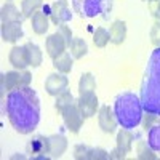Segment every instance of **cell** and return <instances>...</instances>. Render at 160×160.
Instances as JSON below:
<instances>
[{
    "instance_id": "1",
    "label": "cell",
    "mask_w": 160,
    "mask_h": 160,
    "mask_svg": "<svg viewBox=\"0 0 160 160\" xmlns=\"http://www.w3.org/2000/svg\"><path fill=\"white\" fill-rule=\"evenodd\" d=\"M5 111L11 127L21 135H29L38 127L40 99L31 87H21L8 91Z\"/></svg>"
},
{
    "instance_id": "2",
    "label": "cell",
    "mask_w": 160,
    "mask_h": 160,
    "mask_svg": "<svg viewBox=\"0 0 160 160\" xmlns=\"http://www.w3.org/2000/svg\"><path fill=\"white\" fill-rule=\"evenodd\" d=\"M139 99L144 112L160 117V47L149 56L141 82Z\"/></svg>"
},
{
    "instance_id": "3",
    "label": "cell",
    "mask_w": 160,
    "mask_h": 160,
    "mask_svg": "<svg viewBox=\"0 0 160 160\" xmlns=\"http://www.w3.org/2000/svg\"><path fill=\"white\" fill-rule=\"evenodd\" d=\"M114 114L117 117L118 125L122 128L133 130L136 128L144 117V109L138 95L131 91H125L122 95H118L114 102Z\"/></svg>"
},
{
    "instance_id": "4",
    "label": "cell",
    "mask_w": 160,
    "mask_h": 160,
    "mask_svg": "<svg viewBox=\"0 0 160 160\" xmlns=\"http://www.w3.org/2000/svg\"><path fill=\"white\" fill-rule=\"evenodd\" d=\"M74 13L80 18H96L109 19L114 0H71Z\"/></svg>"
},
{
    "instance_id": "5",
    "label": "cell",
    "mask_w": 160,
    "mask_h": 160,
    "mask_svg": "<svg viewBox=\"0 0 160 160\" xmlns=\"http://www.w3.org/2000/svg\"><path fill=\"white\" fill-rule=\"evenodd\" d=\"M32 82V74L28 71H11L2 74V95H5V90L11 91L15 88L29 87Z\"/></svg>"
},
{
    "instance_id": "6",
    "label": "cell",
    "mask_w": 160,
    "mask_h": 160,
    "mask_svg": "<svg viewBox=\"0 0 160 160\" xmlns=\"http://www.w3.org/2000/svg\"><path fill=\"white\" fill-rule=\"evenodd\" d=\"M61 115H62L66 128H68L71 133H78L80 131L85 118H83L82 112H80V109H78L77 101L71 102L69 106H66V108L61 111Z\"/></svg>"
},
{
    "instance_id": "7",
    "label": "cell",
    "mask_w": 160,
    "mask_h": 160,
    "mask_svg": "<svg viewBox=\"0 0 160 160\" xmlns=\"http://www.w3.org/2000/svg\"><path fill=\"white\" fill-rule=\"evenodd\" d=\"M68 85H69L68 75L62 72H53L45 80V91L51 96H58L62 91L68 90Z\"/></svg>"
},
{
    "instance_id": "8",
    "label": "cell",
    "mask_w": 160,
    "mask_h": 160,
    "mask_svg": "<svg viewBox=\"0 0 160 160\" xmlns=\"http://www.w3.org/2000/svg\"><path fill=\"white\" fill-rule=\"evenodd\" d=\"M50 18L56 26L66 24L72 19V13L69 10L68 0H55L50 7Z\"/></svg>"
},
{
    "instance_id": "9",
    "label": "cell",
    "mask_w": 160,
    "mask_h": 160,
    "mask_svg": "<svg viewBox=\"0 0 160 160\" xmlns=\"http://www.w3.org/2000/svg\"><path fill=\"white\" fill-rule=\"evenodd\" d=\"M74 157L77 160H106L109 152L101 148H90L87 144H77L74 148Z\"/></svg>"
},
{
    "instance_id": "10",
    "label": "cell",
    "mask_w": 160,
    "mask_h": 160,
    "mask_svg": "<svg viewBox=\"0 0 160 160\" xmlns=\"http://www.w3.org/2000/svg\"><path fill=\"white\" fill-rule=\"evenodd\" d=\"M77 106L80 112H82L83 118H90L96 114L98 111V106H99V101H98V96L95 91L91 93H83V95H80L78 99H77Z\"/></svg>"
},
{
    "instance_id": "11",
    "label": "cell",
    "mask_w": 160,
    "mask_h": 160,
    "mask_svg": "<svg viewBox=\"0 0 160 160\" xmlns=\"http://www.w3.org/2000/svg\"><path fill=\"white\" fill-rule=\"evenodd\" d=\"M45 48H47L48 56H50L51 59H55V58H58L59 55H62V53L66 51V48H69V43H68V40H66V38L56 31L55 34L48 35L47 42H45Z\"/></svg>"
},
{
    "instance_id": "12",
    "label": "cell",
    "mask_w": 160,
    "mask_h": 160,
    "mask_svg": "<svg viewBox=\"0 0 160 160\" xmlns=\"http://www.w3.org/2000/svg\"><path fill=\"white\" fill-rule=\"evenodd\" d=\"M98 125L104 133H114L117 130V117L114 114V109H111L109 106H101L98 111Z\"/></svg>"
},
{
    "instance_id": "13",
    "label": "cell",
    "mask_w": 160,
    "mask_h": 160,
    "mask_svg": "<svg viewBox=\"0 0 160 160\" xmlns=\"http://www.w3.org/2000/svg\"><path fill=\"white\" fill-rule=\"evenodd\" d=\"M48 151H50V144H48V138H45V136H35L28 144V152L31 154V157L34 160L51 158L50 155H45V154H48Z\"/></svg>"
},
{
    "instance_id": "14",
    "label": "cell",
    "mask_w": 160,
    "mask_h": 160,
    "mask_svg": "<svg viewBox=\"0 0 160 160\" xmlns=\"http://www.w3.org/2000/svg\"><path fill=\"white\" fill-rule=\"evenodd\" d=\"M8 61L10 64L13 66L15 69L18 71H24L28 66H31L29 62V53H28V48H26V45L22 47H13L10 55H8Z\"/></svg>"
},
{
    "instance_id": "15",
    "label": "cell",
    "mask_w": 160,
    "mask_h": 160,
    "mask_svg": "<svg viewBox=\"0 0 160 160\" xmlns=\"http://www.w3.org/2000/svg\"><path fill=\"white\" fill-rule=\"evenodd\" d=\"M48 144H50L48 155H50L51 158L61 157V155L66 152V149H68V139H66V136L61 135V133L48 136Z\"/></svg>"
},
{
    "instance_id": "16",
    "label": "cell",
    "mask_w": 160,
    "mask_h": 160,
    "mask_svg": "<svg viewBox=\"0 0 160 160\" xmlns=\"http://www.w3.org/2000/svg\"><path fill=\"white\" fill-rule=\"evenodd\" d=\"M22 22L15 21V22H5L2 24V38L8 43H15L16 40L22 37Z\"/></svg>"
},
{
    "instance_id": "17",
    "label": "cell",
    "mask_w": 160,
    "mask_h": 160,
    "mask_svg": "<svg viewBox=\"0 0 160 160\" xmlns=\"http://www.w3.org/2000/svg\"><path fill=\"white\" fill-rule=\"evenodd\" d=\"M133 141H135V135L131 133V130H127V128H122L118 133H117V151L122 154V157L125 158L127 154L131 151L133 148Z\"/></svg>"
},
{
    "instance_id": "18",
    "label": "cell",
    "mask_w": 160,
    "mask_h": 160,
    "mask_svg": "<svg viewBox=\"0 0 160 160\" xmlns=\"http://www.w3.org/2000/svg\"><path fill=\"white\" fill-rule=\"evenodd\" d=\"M127 38V24L125 21H114L109 28V40L114 45H122Z\"/></svg>"
},
{
    "instance_id": "19",
    "label": "cell",
    "mask_w": 160,
    "mask_h": 160,
    "mask_svg": "<svg viewBox=\"0 0 160 160\" xmlns=\"http://www.w3.org/2000/svg\"><path fill=\"white\" fill-rule=\"evenodd\" d=\"M24 18H26V16L22 15V11H19L13 3H5V5L2 7V13H0L2 24H5V22H15V21L22 22Z\"/></svg>"
},
{
    "instance_id": "20",
    "label": "cell",
    "mask_w": 160,
    "mask_h": 160,
    "mask_svg": "<svg viewBox=\"0 0 160 160\" xmlns=\"http://www.w3.org/2000/svg\"><path fill=\"white\" fill-rule=\"evenodd\" d=\"M72 55L69 51H64L62 55H59L58 58L53 59V66H55V69L58 72H62V74H69L72 71Z\"/></svg>"
},
{
    "instance_id": "21",
    "label": "cell",
    "mask_w": 160,
    "mask_h": 160,
    "mask_svg": "<svg viewBox=\"0 0 160 160\" xmlns=\"http://www.w3.org/2000/svg\"><path fill=\"white\" fill-rule=\"evenodd\" d=\"M31 21H32V31L35 34H38V35H43L48 31V28H50L48 16L45 15V13H42V11H37L35 15L31 18Z\"/></svg>"
},
{
    "instance_id": "22",
    "label": "cell",
    "mask_w": 160,
    "mask_h": 160,
    "mask_svg": "<svg viewBox=\"0 0 160 160\" xmlns=\"http://www.w3.org/2000/svg\"><path fill=\"white\" fill-rule=\"evenodd\" d=\"M69 53L72 55L74 59H82L87 56L88 53V45L83 38H72V42L69 43Z\"/></svg>"
},
{
    "instance_id": "23",
    "label": "cell",
    "mask_w": 160,
    "mask_h": 160,
    "mask_svg": "<svg viewBox=\"0 0 160 160\" xmlns=\"http://www.w3.org/2000/svg\"><path fill=\"white\" fill-rule=\"evenodd\" d=\"M96 90V78L91 72H85L80 77L78 82V95H83V93H91Z\"/></svg>"
},
{
    "instance_id": "24",
    "label": "cell",
    "mask_w": 160,
    "mask_h": 160,
    "mask_svg": "<svg viewBox=\"0 0 160 160\" xmlns=\"http://www.w3.org/2000/svg\"><path fill=\"white\" fill-rule=\"evenodd\" d=\"M26 48H28V53H29V62L32 68H38L42 64V59H43V55H42V50L38 48V45L32 43V42H28L26 43Z\"/></svg>"
},
{
    "instance_id": "25",
    "label": "cell",
    "mask_w": 160,
    "mask_h": 160,
    "mask_svg": "<svg viewBox=\"0 0 160 160\" xmlns=\"http://www.w3.org/2000/svg\"><path fill=\"white\" fill-rule=\"evenodd\" d=\"M43 0H22L21 3V11L26 18H32L35 13L42 8Z\"/></svg>"
},
{
    "instance_id": "26",
    "label": "cell",
    "mask_w": 160,
    "mask_h": 160,
    "mask_svg": "<svg viewBox=\"0 0 160 160\" xmlns=\"http://www.w3.org/2000/svg\"><path fill=\"white\" fill-rule=\"evenodd\" d=\"M148 142H149V146H151L155 152H160V123L152 125V127L149 128Z\"/></svg>"
},
{
    "instance_id": "27",
    "label": "cell",
    "mask_w": 160,
    "mask_h": 160,
    "mask_svg": "<svg viewBox=\"0 0 160 160\" xmlns=\"http://www.w3.org/2000/svg\"><path fill=\"white\" fill-rule=\"evenodd\" d=\"M136 151H138V158H141V160H146V158L155 160V158H157V155L154 154L155 151L149 146V142H146V141H139V142H138Z\"/></svg>"
},
{
    "instance_id": "28",
    "label": "cell",
    "mask_w": 160,
    "mask_h": 160,
    "mask_svg": "<svg viewBox=\"0 0 160 160\" xmlns=\"http://www.w3.org/2000/svg\"><path fill=\"white\" fill-rule=\"evenodd\" d=\"M75 99H74V95L69 91V90H66V91H62L61 95H58L56 96V101H55V109L58 111V112H61L66 106H69L71 102H74Z\"/></svg>"
},
{
    "instance_id": "29",
    "label": "cell",
    "mask_w": 160,
    "mask_h": 160,
    "mask_svg": "<svg viewBox=\"0 0 160 160\" xmlns=\"http://www.w3.org/2000/svg\"><path fill=\"white\" fill-rule=\"evenodd\" d=\"M93 42H95V45L98 48H104L108 45V42H111L109 40V31H106L104 28H98L95 31V34H93Z\"/></svg>"
},
{
    "instance_id": "30",
    "label": "cell",
    "mask_w": 160,
    "mask_h": 160,
    "mask_svg": "<svg viewBox=\"0 0 160 160\" xmlns=\"http://www.w3.org/2000/svg\"><path fill=\"white\" fill-rule=\"evenodd\" d=\"M151 40L155 47H160V21H157L151 29Z\"/></svg>"
},
{
    "instance_id": "31",
    "label": "cell",
    "mask_w": 160,
    "mask_h": 160,
    "mask_svg": "<svg viewBox=\"0 0 160 160\" xmlns=\"http://www.w3.org/2000/svg\"><path fill=\"white\" fill-rule=\"evenodd\" d=\"M58 32H59L66 40H68V43L72 42V32H71V29H69L66 24H61V26H59V28H58Z\"/></svg>"
},
{
    "instance_id": "32",
    "label": "cell",
    "mask_w": 160,
    "mask_h": 160,
    "mask_svg": "<svg viewBox=\"0 0 160 160\" xmlns=\"http://www.w3.org/2000/svg\"><path fill=\"white\" fill-rule=\"evenodd\" d=\"M151 5V13H152V16H155L158 21H160V0H157V2H149Z\"/></svg>"
},
{
    "instance_id": "33",
    "label": "cell",
    "mask_w": 160,
    "mask_h": 160,
    "mask_svg": "<svg viewBox=\"0 0 160 160\" xmlns=\"http://www.w3.org/2000/svg\"><path fill=\"white\" fill-rule=\"evenodd\" d=\"M157 118V115H152V114H148L146 112V117H144V128H151L152 127V122Z\"/></svg>"
},
{
    "instance_id": "34",
    "label": "cell",
    "mask_w": 160,
    "mask_h": 160,
    "mask_svg": "<svg viewBox=\"0 0 160 160\" xmlns=\"http://www.w3.org/2000/svg\"><path fill=\"white\" fill-rule=\"evenodd\" d=\"M109 158H123V157H122V154H120L117 151V148H115L112 152H109Z\"/></svg>"
},
{
    "instance_id": "35",
    "label": "cell",
    "mask_w": 160,
    "mask_h": 160,
    "mask_svg": "<svg viewBox=\"0 0 160 160\" xmlns=\"http://www.w3.org/2000/svg\"><path fill=\"white\" fill-rule=\"evenodd\" d=\"M149 2H157V0H149Z\"/></svg>"
}]
</instances>
